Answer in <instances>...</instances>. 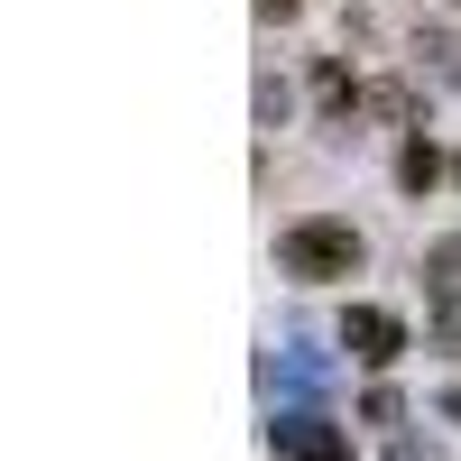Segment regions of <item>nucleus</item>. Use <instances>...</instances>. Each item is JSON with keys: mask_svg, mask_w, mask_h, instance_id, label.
I'll return each instance as SVG.
<instances>
[{"mask_svg": "<svg viewBox=\"0 0 461 461\" xmlns=\"http://www.w3.org/2000/svg\"><path fill=\"white\" fill-rule=\"evenodd\" d=\"M397 415H406L397 388H369V397H360V425H397Z\"/></svg>", "mask_w": 461, "mask_h": 461, "instance_id": "8", "label": "nucleus"}, {"mask_svg": "<svg viewBox=\"0 0 461 461\" xmlns=\"http://www.w3.org/2000/svg\"><path fill=\"white\" fill-rule=\"evenodd\" d=\"M277 121H286V84L267 74V84H258V130H277Z\"/></svg>", "mask_w": 461, "mask_h": 461, "instance_id": "9", "label": "nucleus"}, {"mask_svg": "<svg viewBox=\"0 0 461 461\" xmlns=\"http://www.w3.org/2000/svg\"><path fill=\"white\" fill-rule=\"evenodd\" d=\"M360 258H369V240H360V221H341V212H304V221L277 230V267H286L295 286L360 277Z\"/></svg>", "mask_w": 461, "mask_h": 461, "instance_id": "1", "label": "nucleus"}, {"mask_svg": "<svg viewBox=\"0 0 461 461\" xmlns=\"http://www.w3.org/2000/svg\"><path fill=\"white\" fill-rule=\"evenodd\" d=\"M397 185H406V194H434V185H443V148H434L425 130L397 148Z\"/></svg>", "mask_w": 461, "mask_h": 461, "instance_id": "6", "label": "nucleus"}, {"mask_svg": "<svg viewBox=\"0 0 461 461\" xmlns=\"http://www.w3.org/2000/svg\"><path fill=\"white\" fill-rule=\"evenodd\" d=\"M267 443H277L286 461H341V452H351V434H341L323 406H286L277 425H267Z\"/></svg>", "mask_w": 461, "mask_h": 461, "instance_id": "3", "label": "nucleus"}, {"mask_svg": "<svg viewBox=\"0 0 461 461\" xmlns=\"http://www.w3.org/2000/svg\"><path fill=\"white\" fill-rule=\"evenodd\" d=\"M341 351H351L360 369H397L406 360V323L388 314V304H341Z\"/></svg>", "mask_w": 461, "mask_h": 461, "instance_id": "2", "label": "nucleus"}, {"mask_svg": "<svg viewBox=\"0 0 461 461\" xmlns=\"http://www.w3.org/2000/svg\"><path fill=\"white\" fill-rule=\"evenodd\" d=\"M406 65H415V84L461 93V28H415L406 37Z\"/></svg>", "mask_w": 461, "mask_h": 461, "instance_id": "4", "label": "nucleus"}, {"mask_svg": "<svg viewBox=\"0 0 461 461\" xmlns=\"http://www.w3.org/2000/svg\"><path fill=\"white\" fill-rule=\"evenodd\" d=\"M452 176H461V167H452Z\"/></svg>", "mask_w": 461, "mask_h": 461, "instance_id": "10", "label": "nucleus"}, {"mask_svg": "<svg viewBox=\"0 0 461 461\" xmlns=\"http://www.w3.org/2000/svg\"><path fill=\"white\" fill-rule=\"evenodd\" d=\"M360 111H378V121H406L415 93H406V84H369V102H360Z\"/></svg>", "mask_w": 461, "mask_h": 461, "instance_id": "7", "label": "nucleus"}, {"mask_svg": "<svg viewBox=\"0 0 461 461\" xmlns=\"http://www.w3.org/2000/svg\"><path fill=\"white\" fill-rule=\"evenodd\" d=\"M425 286H434V323H443V332H461V230L425 249Z\"/></svg>", "mask_w": 461, "mask_h": 461, "instance_id": "5", "label": "nucleus"}]
</instances>
